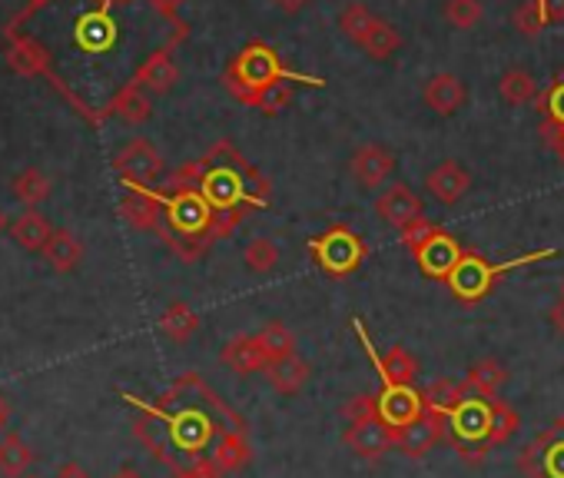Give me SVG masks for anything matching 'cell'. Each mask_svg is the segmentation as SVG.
<instances>
[{"mask_svg":"<svg viewBox=\"0 0 564 478\" xmlns=\"http://www.w3.org/2000/svg\"><path fill=\"white\" fill-rule=\"evenodd\" d=\"M113 478H143V475H140L137 468H120V471H117Z\"/></svg>","mask_w":564,"mask_h":478,"instance_id":"11a10c76","label":"cell"},{"mask_svg":"<svg viewBox=\"0 0 564 478\" xmlns=\"http://www.w3.org/2000/svg\"><path fill=\"white\" fill-rule=\"evenodd\" d=\"M120 0H97V8L84 11L77 21H74V31H70V44L80 51V54H107L117 47V37H120V24L113 18V8Z\"/></svg>","mask_w":564,"mask_h":478,"instance_id":"9c48e42d","label":"cell"},{"mask_svg":"<svg viewBox=\"0 0 564 478\" xmlns=\"http://www.w3.org/2000/svg\"><path fill=\"white\" fill-rule=\"evenodd\" d=\"M8 67L21 77H47L64 97H67V84L57 77L51 54L41 41L24 37V34H8Z\"/></svg>","mask_w":564,"mask_h":478,"instance_id":"8fae6325","label":"cell"},{"mask_svg":"<svg viewBox=\"0 0 564 478\" xmlns=\"http://www.w3.org/2000/svg\"><path fill=\"white\" fill-rule=\"evenodd\" d=\"M438 442H445V415H435V412H422L412 425L395 432V445L409 458H425Z\"/></svg>","mask_w":564,"mask_h":478,"instance_id":"ac0fdd59","label":"cell"},{"mask_svg":"<svg viewBox=\"0 0 564 478\" xmlns=\"http://www.w3.org/2000/svg\"><path fill=\"white\" fill-rule=\"evenodd\" d=\"M534 107L541 110V117H544V120H551V123L564 127V70L551 80V87L538 97V104H534Z\"/></svg>","mask_w":564,"mask_h":478,"instance_id":"60d3db41","label":"cell"},{"mask_svg":"<svg viewBox=\"0 0 564 478\" xmlns=\"http://www.w3.org/2000/svg\"><path fill=\"white\" fill-rule=\"evenodd\" d=\"M442 14L455 31H475L485 18V8H481V0H445Z\"/></svg>","mask_w":564,"mask_h":478,"instance_id":"ab89813d","label":"cell"},{"mask_svg":"<svg viewBox=\"0 0 564 478\" xmlns=\"http://www.w3.org/2000/svg\"><path fill=\"white\" fill-rule=\"evenodd\" d=\"M150 113H153V107H150V94L143 90V87H137V84H123L120 90H117V97L100 110V120L104 117H120L123 123H133V127H140V123H147L150 120Z\"/></svg>","mask_w":564,"mask_h":478,"instance_id":"7402d4cb","label":"cell"},{"mask_svg":"<svg viewBox=\"0 0 564 478\" xmlns=\"http://www.w3.org/2000/svg\"><path fill=\"white\" fill-rule=\"evenodd\" d=\"M160 199H163L160 239L183 263L203 260L216 239H226L223 229H219L216 209L206 203V196L196 186H189V189H160Z\"/></svg>","mask_w":564,"mask_h":478,"instance_id":"3957f363","label":"cell"},{"mask_svg":"<svg viewBox=\"0 0 564 478\" xmlns=\"http://www.w3.org/2000/svg\"><path fill=\"white\" fill-rule=\"evenodd\" d=\"M44 260L57 270V273H70L84 263V243L70 232V229H54L51 243L44 247Z\"/></svg>","mask_w":564,"mask_h":478,"instance_id":"4316f807","label":"cell"},{"mask_svg":"<svg viewBox=\"0 0 564 478\" xmlns=\"http://www.w3.org/2000/svg\"><path fill=\"white\" fill-rule=\"evenodd\" d=\"M445 442L458 452L462 461L481 465L491 452V399L465 395L445 415Z\"/></svg>","mask_w":564,"mask_h":478,"instance_id":"8992f818","label":"cell"},{"mask_svg":"<svg viewBox=\"0 0 564 478\" xmlns=\"http://www.w3.org/2000/svg\"><path fill=\"white\" fill-rule=\"evenodd\" d=\"M44 4H51V0H28V11L14 18V24H11V31H18V28H21V24H24V21H28V18L34 14V11H41Z\"/></svg>","mask_w":564,"mask_h":478,"instance_id":"f907efd6","label":"cell"},{"mask_svg":"<svg viewBox=\"0 0 564 478\" xmlns=\"http://www.w3.org/2000/svg\"><path fill=\"white\" fill-rule=\"evenodd\" d=\"M498 94H501V100H505L508 107H528V104H538V97H541L534 77H531L528 70H521V67H511V70L501 74Z\"/></svg>","mask_w":564,"mask_h":478,"instance_id":"f1b7e54d","label":"cell"},{"mask_svg":"<svg viewBox=\"0 0 564 478\" xmlns=\"http://www.w3.org/2000/svg\"><path fill=\"white\" fill-rule=\"evenodd\" d=\"M256 339H259V346H262V352H265L269 362L296 356V333L286 323H269V326H262L256 333Z\"/></svg>","mask_w":564,"mask_h":478,"instance_id":"d6a6232c","label":"cell"},{"mask_svg":"<svg viewBox=\"0 0 564 478\" xmlns=\"http://www.w3.org/2000/svg\"><path fill=\"white\" fill-rule=\"evenodd\" d=\"M425 186H429V193H432L438 203L455 206V203L471 189V173H468L462 163L445 160V163H438V166L425 176Z\"/></svg>","mask_w":564,"mask_h":478,"instance_id":"ffe728a7","label":"cell"},{"mask_svg":"<svg viewBox=\"0 0 564 478\" xmlns=\"http://www.w3.org/2000/svg\"><path fill=\"white\" fill-rule=\"evenodd\" d=\"M518 428H521V415L505 399H491V448L505 445Z\"/></svg>","mask_w":564,"mask_h":478,"instance_id":"f35d334b","label":"cell"},{"mask_svg":"<svg viewBox=\"0 0 564 478\" xmlns=\"http://www.w3.org/2000/svg\"><path fill=\"white\" fill-rule=\"evenodd\" d=\"M518 468L524 478H564V415L521 448Z\"/></svg>","mask_w":564,"mask_h":478,"instance_id":"ba28073f","label":"cell"},{"mask_svg":"<svg viewBox=\"0 0 564 478\" xmlns=\"http://www.w3.org/2000/svg\"><path fill=\"white\" fill-rule=\"evenodd\" d=\"M541 140H544V146L554 153V160L564 166V127H557V123H551V120H541Z\"/></svg>","mask_w":564,"mask_h":478,"instance_id":"f6af8a7d","label":"cell"},{"mask_svg":"<svg viewBox=\"0 0 564 478\" xmlns=\"http://www.w3.org/2000/svg\"><path fill=\"white\" fill-rule=\"evenodd\" d=\"M113 170L123 180V186H156V180L163 176V156L147 137H133L117 153Z\"/></svg>","mask_w":564,"mask_h":478,"instance_id":"30bf717a","label":"cell"},{"mask_svg":"<svg viewBox=\"0 0 564 478\" xmlns=\"http://www.w3.org/2000/svg\"><path fill=\"white\" fill-rule=\"evenodd\" d=\"M262 376H265V382H269L275 392H282V395H296V392L310 382L313 369H310V362H306V359H300V356H286V359L269 362V366L262 369Z\"/></svg>","mask_w":564,"mask_h":478,"instance_id":"cb8c5ba5","label":"cell"},{"mask_svg":"<svg viewBox=\"0 0 564 478\" xmlns=\"http://www.w3.org/2000/svg\"><path fill=\"white\" fill-rule=\"evenodd\" d=\"M14 196L28 206V209H37L47 196H51V180L37 170V166H28L24 173L14 176Z\"/></svg>","mask_w":564,"mask_h":478,"instance_id":"e575fe53","label":"cell"},{"mask_svg":"<svg viewBox=\"0 0 564 478\" xmlns=\"http://www.w3.org/2000/svg\"><path fill=\"white\" fill-rule=\"evenodd\" d=\"M422 100H425L438 117H452L455 110L465 107L468 90H465V84H462L455 74H435V77H429V84H425V90H422Z\"/></svg>","mask_w":564,"mask_h":478,"instance_id":"44dd1931","label":"cell"},{"mask_svg":"<svg viewBox=\"0 0 564 478\" xmlns=\"http://www.w3.org/2000/svg\"><path fill=\"white\" fill-rule=\"evenodd\" d=\"M310 257L329 280H349L369 260V243L356 229L336 222L323 236L310 239Z\"/></svg>","mask_w":564,"mask_h":478,"instance_id":"52a82bcc","label":"cell"},{"mask_svg":"<svg viewBox=\"0 0 564 478\" xmlns=\"http://www.w3.org/2000/svg\"><path fill=\"white\" fill-rule=\"evenodd\" d=\"M561 296H564V286H561Z\"/></svg>","mask_w":564,"mask_h":478,"instance_id":"680465c9","label":"cell"},{"mask_svg":"<svg viewBox=\"0 0 564 478\" xmlns=\"http://www.w3.org/2000/svg\"><path fill=\"white\" fill-rule=\"evenodd\" d=\"M8 229V219H4V213H0V232H4Z\"/></svg>","mask_w":564,"mask_h":478,"instance_id":"9f6ffc18","label":"cell"},{"mask_svg":"<svg viewBox=\"0 0 564 478\" xmlns=\"http://www.w3.org/2000/svg\"><path fill=\"white\" fill-rule=\"evenodd\" d=\"M272 4L279 8V11H286V14H296V11H303L310 0H272Z\"/></svg>","mask_w":564,"mask_h":478,"instance_id":"f5cc1de1","label":"cell"},{"mask_svg":"<svg viewBox=\"0 0 564 478\" xmlns=\"http://www.w3.org/2000/svg\"><path fill=\"white\" fill-rule=\"evenodd\" d=\"M359 47H362L372 61H389V57L402 47V34H399L389 21L376 18V24L369 28V34L362 37Z\"/></svg>","mask_w":564,"mask_h":478,"instance_id":"836d02e7","label":"cell"},{"mask_svg":"<svg viewBox=\"0 0 564 478\" xmlns=\"http://www.w3.org/2000/svg\"><path fill=\"white\" fill-rule=\"evenodd\" d=\"M547 257H554V250H534V253H524V257H518V260H508V263H488L481 253H475V250H465L462 253V260H458V267H455V273L448 276V293H452V300L455 303H462V306H478L491 290H495V283L505 276V273H511V270H518V267H531V263H541V260H547Z\"/></svg>","mask_w":564,"mask_h":478,"instance_id":"5b68a950","label":"cell"},{"mask_svg":"<svg viewBox=\"0 0 564 478\" xmlns=\"http://www.w3.org/2000/svg\"><path fill=\"white\" fill-rule=\"evenodd\" d=\"M343 419L352 425V422H366V419H376L379 415V395H372V392H359V395H352L343 409Z\"/></svg>","mask_w":564,"mask_h":478,"instance_id":"7bdbcfd3","label":"cell"},{"mask_svg":"<svg viewBox=\"0 0 564 478\" xmlns=\"http://www.w3.org/2000/svg\"><path fill=\"white\" fill-rule=\"evenodd\" d=\"M8 415H11V409H8V399H4V395H0V428H4V425H8Z\"/></svg>","mask_w":564,"mask_h":478,"instance_id":"db71d44e","label":"cell"},{"mask_svg":"<svg viewBox=\"0 0 564 478\" xmlns=\"http://www.w3.org/2000/svg\"><path fill=\"white\" fill-rule=\"evenodd\" d=\"M199 193L216 209L223 236H232L236 226L252 213L269 206L272 183L262 176L229 140L213 143L199 160Z\"/></svg>","mask_w":564,"mask_h":478,"instance_id":"7a4b0ae2","label":"cell"},{"mask_svg":"<svg viewBox=\"0 0 564 478\" xmlns=\"http://www.w3.org/2000/svg\"><path fill=\"white\" fill-rule=\"evenodd\" d=\"M196 329H199V316L186 303H170L160 316V333L173 343H186L189 336H196Z\"/></svg>","mask_w":564,"mask_h":478,"instance_id":"4dcf8cb0","label":"cell"},{"mask_svg":"<svg viewBox=\"0 0 564 478\" xmlns=\"http://www.w3.org/2000/svg\"><path fill=\"white\" fill-rule=\"evenodd\" d=\"M183 37H186V34H176L166 47H160L156 54H150V57L140 64V70L133 74L130 84L143 87L147 94H170V90L176 87V80H180V67H176V61H173V47H176Z\"/></svg>","mask_w":564,"mask_h":478,"instance_id":"5bb4252c","label":"cell"},{"mask_svg":"<svg viewBox=\"0 0 564 478\" xmlns=\"http://www.w3.org/2000/svg\"><path fill=\"white\" fill-rule=\"evenodd\" d=\"M54 478H90V471L84 468V465H77V461H67V465H61L57 468V475Z\"/></svg>","mask_w":564,"mask_h":478,"instance_id":"681fc988","label":"cell"},{"mask_svg":"<svg viewBox=\"0 0 564 478\" xmlns=\"http://www.w3.org/2000/svg\"><path fill=\"white\" fill-rule=\"evenodd\" d=\"M508 372L498 359H481L468 369V376L462 379L465 395H481V399H498L501 385H505Z\"/></svg>","mask_w":564,"mask_h":478,"instance_id":"484cf974","label":"cell"},{"mask_svg":"<svg viewBox=\"0 0 564 478\" xmlns=\"http://www.w3.org/2000/svg\"><path fill=\"white\" fill-rule=\"evenodd\" d=\"M120 216L140 229V232H156L163 226V199L156 186H127V196L120 203Z\"/></svg>","mask_w":564,"mask_h":478,"instance_id":"9a60e30c","label":"cell"},{"mask_svg":"<svg viewBox=\"0 0 564 478\" xmlns=\"http://www.w3.org/2000/svg\"><path fill=\"white\" fill-rule=\"evenodd\" d=\"M547 24H561L564 21V0H541Z\"/></svg>","mask_w":564,"mask_h":478,"instance_id":"c3c4849f","label":"cell"},{"mask_svg":"<svg viewBox=\"0 0 564 478\" xmlns=\"http://www.w3.org/2000/svg\"><path fill=\"white\" fill-rule=\"evenodd\" d=\"M275 80H300V84H306V87H326V80H319V77H303V74L286 70V67H282V61H279V54H275L269 44H262V41L246 44V47L229 61V67H226V74H223V87H226L239 104H246V107H252L256 94L265 90V87H272Z\"/></svg>","mask_w":564,"mask_h":478,"instance_id":"277c9868","label":"cell"},{"mask_svg":"<svg viewBox=\"0 0 564 478\" xmlns=\"http://www.w3.org/2000/svg\"><path fill=\"white\" fill-rule=\"evenodd\" d=\"M462 253H465V247L458 243V239H455L448 229H442V226H438V232L429 239V243H425L422 250H415V253H412V260L419 263V270H422L429 280H435V283H448V276L455 273V267H458Z\"/></svg>","mask_w":564,"mask_h":478,"instance_id":"7c38bea8","label":"cell"},{"mask_svg":"<svg viewBox=\"0 0 564 478\" xmlns=\"http://www.w3.org/2000/svg\"><path fill=\"white\" fill-rule=\"evenodd\" d=\"M392 170H395V153L382 143H362L349 160V173L362 189L382 186L392 176Z\"/></svg>","mask_w":564,"mask_h":478,"instance_id":"2e32d148","label":"cell"},{"mask_svg":"<svg viewBox=\"0 0 564 478\" xmlns=\"http://www.w3.org/2000/svg\"><path fill=\"white\" fill-rule=\"evenodd\" d=\"M343 442L366 461H379L392 445H395V432L376 415V419H366V422H352L346 432H343Z\"/></svg>","mask_w":564,"mask_h":478,"instance_id":"e0dca14e","label":"cell"},{"mask_svg":"<svg viewBox=\"0 0 564 478\" xmlns=\"http://www.w3.org/2000/svg\"><path fill=\"white\" fill-rule=\"evenodd\" d=\"M296 84H300V80H275L272 87H265V90L256 94L252 107H256L259 113H265V117H279L282 110H286V107L293 104Z\"/></svg>","mask_w":564,"mask_h":478,"instance_id":"d590c367","label":"cell"},{"mask_svg":"<svg viewBox=\"0 0 564 478\" xmlns=\"http://www.w3.org/2000/svg\"><path fill=\"white\" fill-rule=\"evenodd\" d=\"M173 478H223V475L213 468V461H203V465H193V468H183V471H176Z\"/></svg>","mask_w":564,"mask_h":478,"instance_id":"7dc6e473","label":"cell"},{"mask_svg":"<svg viewBox=\"0 0 564 478\" xmlns=\"http://www.w3.org/2000/svg\"><path fill=\"white\" fill-rule=\"evenodd\" d=\"M186 4V0H150V8L156 11V14H163L173 28H180V21H176V11Z\"/></svg>","mask_w":564,"mask_h":478,"instance_id":"bcb514c9","label":"cell"},{"mask_svg":"<svg viewBox=\"0 0 564 478\" xmlns=\"http://www.w3.org/2000/svg\"><path fill=\"white\" fill-rule=\"evenodd\" d=\"M462 399H465V385L455 379H435L432 385L422 389V405L425 412H435V415H448Z\"/></svg>","mask_w":564,"mask_h":478,"instance_id":"1f68e13d","label":"cell"},{"mask_svg":"<svg viewBox=\"0 0 564 478\" xmlns=\"http://www.w3.org/2000/svg\"><path fill=\"white\" fill-rule=\"evenodd\" d=\"M376 24V14L366 4H346L339 11V31L343 37H349L352 44H362V37L369 34V28Z\"/></svg>","mask_w":564,"mask_h":478,"instance_id":"74e56055","label":"cell"},{"mask_svg":"<svg viewBox=\"0 0 564 478\" xmlns=\"http://www.w3.org/2000/svg\"><path fill=\"white\" fill-rule=\"evenodd\" d=\"M425 412L422 405V389L415 385H382L379 392V419L392 428L402 432Z\"/></svg>","mask_w":564,"mask_h":478,"instance_id":"4fadbf2b","label":"cell"},{"mask_svg":"<svg viewBox=\"0 0 564 478\" xmlns=\"http://www.w3.org/2000/svg\"><path fill=\"white\" fill-rule=\"evenodd\" d=\"M219 359H223V366L232 369L236 376H252V372H262V369L269 366V359H265V352H262V346H259L256 336H232V339L223 346Z\"/></svg>","mask_w":564,"mask_h":478,"instance_id":"603a6c76","label":"cell"},{"mask_svg":"<svg viewBox=\"0 0 564 478\" xmlns=\"http://www.w3.org/2000/svg\"><path fill=\"white\" fill-rule=\"evenodd\" d=\"M242 260H246V267H249L256 276H265V273H272L275 263H279V247L272 243L269 236H256L252 243L246 247Z\"/></svg>","mask_w":564,"mask_h":478,"instance_id":"8d00e7d4","label":"cell"},{"mask_svg":"<svg viewBox=\"0 0 564 478\" xmlns=\"http://www.w3.org/2000/svg\"><path fill=\"white\" fill-rule=\"evenodd\" d=\"M376 213H379L389 226H395V229L402 232L409 222L422 219V199L412 193V186L395 183V186H389V189L376 199Z\"/></svg>","mask_w":564,"mask_h":478,"instance_id":"d6986e66","label":"cell"},{"mask_svg":"<svg viewBox=\"0 0 564 478\" xmlns=\"http://www.w3.org/2000/svg\"><path fill=\"white\" fill-rule=\"evenodd\" d=\"M514 28L521 37H538L544 28H547V18H544V8H541V0H524V4H518L514 11Z\"/></svg>","mask_w":564,"mask_h":478,"instance_id":"b9f144b4","label":"cell"},{"mask_svg":"<svg viewBox=\"0 0 564 478\" xmlns=\"http://www.w3.org/2000/svg\"><path fill=\"white\" fill-rule=\"evenodd\" d=\"M435 232H438V226H435L432 219H425V216H422V219L409 222L399 236H402V247H405L409 253H415V250H422V247L429 243V239H432Z\"/></svg>","mask_w":564,"mask_h":478,"instance_id":"ee69618b","label":"cell"},{"mask_svg":"<svg viewBox=\"0 0 564 478\" xmlns=\"http://www.w3.org/2000/svg\"><path fill=\"white\" fill-rule=\"evenodd\" d=\"M127 405L140 412L133 422L137 442L163 461L173 475L209 461V452L226 432H249L246 419L219 399L199 372H183L156 402L120 392Z\"/></svg>","mask_w":564,"mask_h":478,"instance_id":"6da1fadb","label":"cell"},{"mask_svg":"<svg viewBox=\"0 0 564 478\" xmlns=\"http://www.w3.org/2000/svg\"><path fill=\"white\" fill-rule=\"evenodd\" d=\"M551 326L564 336V296L551 306Z\"/></svg>","mask_w":564,"mask_h":478,"instance_id":"816d5d0a","label":"cell"},{"mask_svg":"<svg viewBox=\"0 0 564 478\" xmlns=\"http://www.w3.org/2000/svg\"><path fill=\"white\" fill-rule=\"evenodd\" d=\"M209 461L219 475H229V471H239L252 461V448H249V438L246 432H226L216 438L213 452H209Z\"/></svg>","mask_w":564,"mask_h":478,"instance_id":"d4e9b609","label":"cell"},{"mask_svg":"<svg viewBox=\"0 0 564 478\" xmlns=\"http://www.w3.org/2000/svg\"><path fill=\"white\" fill-rule=\"evenodd\" d=\"M24 478H37V475H24Z\"/></svg>","mask_w":564,"mask_h":478,"instance_id":"6f0895ef","label":"cell"},{"mask_svg":"<svg viewBox=\"0 0 564 478\" xmlns=\"http://www.w3.org/2000/svg\"><path fill=\"white\" fill-rule=\"evenodd\" d=\"M31 465H34V452L18 432L0 438V475H4V478H24L31 471Z\"/></svg>","mask_w":564,"mask_h":478,"instance_id":"f546056e","label":"cell"},{"mask_svg":"<svg viewBox=\"0 0 564 478\" xmlns=\"http://www.w3.org/2000/svg\"><path fill=\"white\" fill-rule=\"evenodd\" d=\"M11 236L18 239V243L31 253H44V247L51 243V236H54V226L44 213L37 209H28L14 226H11Z\"/></svg>","mask_w":564,"mask_h":478,"instance_id":"83f0119b","label":"cell"}]
</instances>
